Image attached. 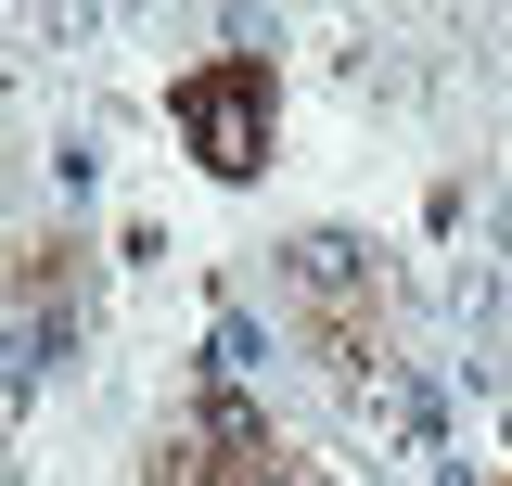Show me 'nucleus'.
I'll return each instance as SVG.
<instances>
[{
    "label": "nucleus",
    "mask_w": 512,
    "mask_h": 486,
    "mask_svg": "<svg viewBox=\"0 0 512 486\" xmlns=\"http://www.w3.org/2000/svg\"><path fill=\"white\" fill-rule=\"evenodd\" d=\"M167 128H180V154L205 180H256L269 167V141H282V77L269 52H205L167 77Z\"/></svg>",
    "instance_id": "1"
},
{
    "label": "nucleus",
    "mask_w": 512,
    "mask_h": 486,
    "mask_svg": "<svg viewBox=\"0 0 512 486\" xmlns=\"http://www.w3.org/2000/svg\"><path fill=\"white\" fill-rule=\"evenodd\" d=\"M282 307H295V333H308L333 371H372L384 359V269H372V243L295 231L282 243Z\"/></svg>",
    "instance_id": "2"
},
{
    "label": "nucleus",
    "mask_w": 512,
    "mask_h": 486,
    "mask_svg": "<svg viewBox=\"0 0 512 486\" xmlns=\"http://www.w3.org/2000/svg\"><path fill=\"white\" fill-rule=\"evenodd\" d=\"M500 486H512V474H500Z\"/></svg>",
    "instance_id": "3"
}]
</instances>
